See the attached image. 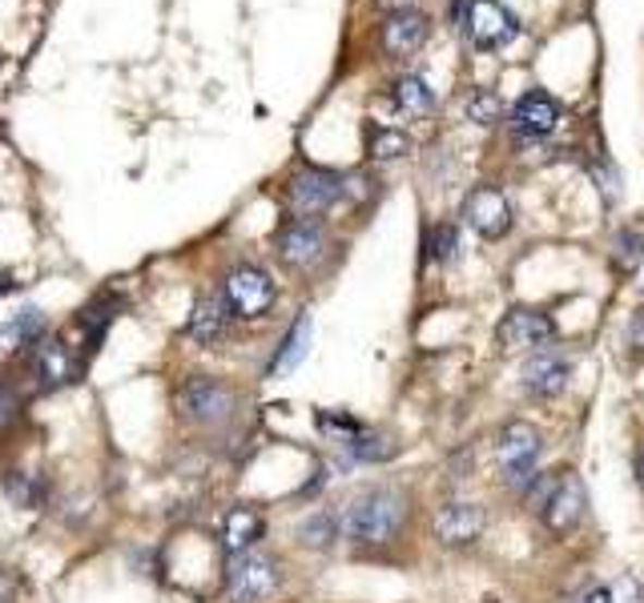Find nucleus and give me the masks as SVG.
<instances>
[{"label":"nucleus","mask_w":644,"mask_h":603,"mask_svg":"<svg viewBox=\"0 0 644 603\" xmlns=\"http://www.w3.org/2000/svg\"><path fill=\"white\" fill-rule=\"evenodd\" d=\"M636 475H641V487H644V446L636 451Z\"/></svg>","instance_id":"obj_33"},{"label":"nucleus","mask_w":644,"mask_h":603,"mask_svg":"<svg viewBox=\"0 0 644 603\" xmlns=\"http://www.w3.org/2000/svg\"><path fill=\"white\" fill-rule=\"evenodd\" d=\"M0 65H4V57H0Z\"/></svg>","instance_id":"obj_34"},{"label":"nucleus","mask_w":644,"mask_h":603,"mask_svg":"<svg viewBox=\"0 0 644 603\" xmlns=\"http://www.w3.org/2000/svg\"><path fill=\"white\" fill-rule=\"evenodd\" d=\"M584 507H588V491H584V483H580V475L564 471L560 479H556L552 491H548V499H544L539 519H544V527H548L552 536H568V531L584 519Z\"/></svg>","instance_id":"obj_11"},{"label":"nucleus","mask_w":644,"mask_h":603,"mask_svg":"<svg viewBox=\"0 0 644 603\" xmlns=\"http://www.w3.org/2000/svg\"><path fill=\"white\" fill-rule=\"evenodd\" d=\"M226 322H230V306L226 298H206L194 302V310H190V322H185V339L194 342V346H214V342L226 334Z\"/></svg>","instance_id":"obj_18"},{"label":"nucleus","mask_w":644,"mask_h":603,"mask_svg":"<svg viewBox=\"0 0 644 603\" xmlns=\"http://www.w3.org/2000/svg\"><path fill=\"white\" fill-rule=\"evenodd\" d=\"M408 524V499L394 487H367L342 507V536L359 547H382Z\"/></svg>","instance_id":"obj_1"},{"label":"nucleus","mask_w":644,"mask_h":603,"mask_svg":"<svg viewBox=\"0 0 644 603\" xmlns=\"http://www.w3.org/2000/svg\"><path fill=\"white\" fill-rule=\"evenodd\" d=\"M568 379H572V355L564 346H544V350H532L520 370V382L532 398H556L564 394Z\"/></svg>","instance_id":"obj_9"},{"label":"nucleus","mask_w":644,"mask_h":603,"mask_svg":"<svg viewBox=\"0 0 644 603\" xmlns=\"http://www.w3.org/2000/svg\"><path fill=\"white\" fill-rule=\"evenodd\" d=\"M85 350L69 346L65 339H40L28 350V379L37 391H61L85 374Z\"/></svg>","instance_id":"obj_6"},{"label":"nucleus","mask_w":644,"mask_h":603,"mask_svg":"<svg viewBox=\"0 0 644 603\" xmlns=\"http://www.w3.org/2000/svg\"><path fill=\"white\" fill-rule=\"evenodd\" d=\"M290 206L299 218H311L315 222L318 213H327L330 206H339L342 197H347V177L335 170H318V165H306L290 177Z\"/></svg>","instance_id":"obj_8"},{"label":"nucleus","mask_w":644,"mask_h":603,"mask_svg":"<svg viewBox=\"0 0 644 603\" xmlns=\"http://www.w3.org/2000/svg\"><path fill=\"white\" fill-rule=\"evenodd\" d=\"M460 28L472 37L475 49L496 53V49H503V45H512L520 37V16L503 0H463Z\"/></svg>","instance_id":"obj_3"},{"label":"nucleus","mask_w":644,"mask_h":603,"mask_svg":"<svg viewBox=\"0 0 644 603\" xmlns=\"http://www.w3.org/2000/svg\"><path fill=\"white\" fill-rule=\"evenodd\" d=\"M391 101L403 113H427V109H435V93L423 77H399L391 85Z\"/></svg>","instance_id":"obj_25"},{"label":"nucleus","mask_w":644,"mask_h":603,"mask_svg":"<svg viewBox=\"0 0 644 603\" xmlns=\"http://www.w3.org/2000/svg\"><path fill=\"white\" fill-rule=\"evenodd\" d=\"M644 262V234L641 230H620L617 234V270L632 274Z\"/></svg>","instance_id":"obj_27"},{"label":"nucleus","mask_w":644,"mask_h":603,"mask_svg":"<svg viewBox=\"0 0 644 603\" xmlns=\"http://www.w3.org/2000/svg\"><path fill=\"white\" fill-rule=\"evenodd\" d=\"M560 118H564V109H560V101H556L552 93L527 89L512 106V118L508 121H512L515 137H548V133H556Z\"/></svg>","instance_id":"obj_15"},{"label":"nucleus","mask_w":644,"mask_h":603,"mask_svg":"<svg viewBox=\"0 0 644 603\" xmlns=\"http://www.w3.org/2000/svg\"><path fill=\"white\" fill-rule=\"evenodd\" d=\"M342 446H347L351 463H387V459L399 455V443L387 439V434H379V431H370V427H363L355 439H347Z\"/></svg>","instance_id":"obj_22"},{"label":"nucleus","mask_w":644,"mask_h":603,"mask_svg":"<svg viewBox=\"0 0 644 603\" xmlns=\"http://www.w3.org/2000/svg\"><path fill=\"white\" fill-rule=\"evenodd\" d=\"M629 339H632V346H644V310L632 318V334H629Z\"/></svg>","instance_id":"obj_31"},{"label":"nucleus","mask_w":644,"mask_h":603,"mask_svg":"<svg viewBox=\"0 0 644 603\" xmlns=\"http://www.w3.org/2000/svg\"><path fill=\"white\" fill-rule=\"evenodd\" d=\"M9 290H16V282L9 274H0V294H9Z\"/></svg>","instance_id":"obj_32"},{"label":"nucleus","mask_w":644,"mask_h":603,"mask_svg":"<svg viewBox=\"0 0 644 603\" xmlns=\"http://www.w3.org/2000/svg\"><path fill=\"white\" fill-rule=\"evenodd\" d=\"M455 249H460V225L443 222L427 230V237H423V258H432V262H451Z\"/></svg>","instance_id":"obj_26"},{"label":"nucleus","mask_w":644,"mask_h":603,"mask_svg":"<svg viewBox=\"0 0 644 603\" xmlns=\"http://www.w3.org/2000/svg\"><path fill=\"white\" fill-rule=\"evenodd\" d=\"M306 350H311V315H299L294 327L287 330V339L278 346L275 362H270V374H290V370L303 367Z\"/></svg>","instance_id":"obj_20"},{"label":"nucleus","mask_w":644,"mask_h":603,"mask_svg":"<svg viewBox=\"0 0 644 603\" xmlns=\"http://www.w3.org/2000/svg\"><path fill=\"white\" fill-rule=\"evenodd\" d=\"M427 33H432L427 13H420V9H394V13H387V21L379 28L382 53L387 57L420 53L423 45H427Z\"/></svg>","instance_id":"obj_16"},{"label":"nucleus","mask_w":644,"mask_h":603,"mask_svg":"<svg viewBox=\"0 0 644 603\" xmlns=\"http://www.w3.org/2000/svg\"><path fill=\"white\" fill-rule=\"evenodd\" d=\"M21 407H25V398H21V391H16V382L0 379V431L21 419Z\"/></svg>","instance_id":"obj_29"},{"label":"nucleus","mask_w":644,"mask_h":603,"mask_svg":"<svg viewBox=\"0 0 644 603\" xmlns=\"http://www.w3.org/2000/svg\"><path fill=\"white\" fill-rule=\"evenodd\" d=\"M266 536V519L263 512L254 507H230L222 519V551L234 559V555H246V551L258 547V539Z\"/></svg>","instance_id":"obj_17"},{"label":"nucleus","mask_w":644,"mask_h":603,"mask_svg":"<svg viewBox=\"0 0 644 603\" xmlns=\"http://www.w3.org/2000/svg\"><path fill=\"white\" fill-rule=\"evenodd\" d=\"M222 298H226V306H230V315L242 318V322H254V318H266L270 310H275L278 286L263 266L242 262L226 274Z\"/></svg>","instance_id":"obj_4"},{"label":"nucleus","mask_w":644,"mask_h":603,"mask_svg":"<svg viewBox=\"0 0 644 603\" xmlns=\"http://www.w3.org/2000/svg\"><path fill=\"white\" fill-rule=\"evenodd\" d=\"M339 536H342V515L335 512H311L299 524V543L311 551H330Z\"/></svg>","instance_id":"obj_21"},{"label":"nucleus","mask_w":644,"mask_h":603,"mask_svg":"<svg viewBox=\"0 0 644 603\" xmlns=\"http://www.w3.org/2000/svg\"><path fill=\"white\" fill-rule=\"evenodd\" d=\"M45 330H49L45 310H40V306H21V310L0 327V342H4L9 350H33L40 339H49Z\"/></svg>","instance_id":"obj_19"},{"label":"nucleus","mask_w":644,"mask_h":603,"mask_svg":"<svg viewBox=\"0 0 644 603\" xmlns=\"http://www.w3.org/2000/svg\"><path fill=\"white\" fill-rule=\"evenodd\" d=\"M16 600V576L9 567H0V603H13Z\"/></svg>","instance_id":"obj_30"},{"label":"nucleus","mask_w":644,"mask_h":603,"mask_svg":"<svg viewBox=\"0 0 644 603\" xmlns=\"http://www.w3.org/2000/svg\"><path fill=\"white\" fill-rule=\"evenodd\" d=\"M544 455V434L532 427V422L515 419L508 422L496 439V467H500V479L515 491H524L536 475V463Z\"/></svg>","instance_id":"obj_2"},{"label":"nucleus","mask_w":644,"mask_h":603,"mask_svg":"<svg viewBox=\"0 0 644 603\" xmlns=\"http://www.w3.org/2000/svg\"><path fill=\"white\" fill-rule=\"evenodd\" d=\"M500 113H503V106L491 89H475L472 97H467V121H475V125H496Z\"/></svg>","instance_id":"obj_28"},{"label":"nucleus","mask_w":644,"mask_h":603,"mask_svg":"<svg viewBox=\"0 0 644 603\" xmlns=\"http://www.w3.org/2000/svg\"><path fill=\"white\" fill-rule=\"evenodd\" d=\"M275 249L282 266L290 270H311L315 262H323V254H327V230L311 218H290L275 237Z\"/></svg>","instance_id":"obj_10"},{"label":"nucleus","mask_w":644,"mask_h":603,"mask_svg":"<svg viewBox=\"0 0 644 603\" xmlns=\"http://www.w3.org/2000/svg\"><path fill=\"white\" fill-rule=\"evenodd\" d=\"M487 527V512L479 503H443L439 512H435V539L443 543V547H472L475 539L484 536Z\"/></svg>","instance_id":"obj_14"},{"label":"nucleus","mask_w":644,"mask_h":603,"mask_svg":"<svg viewBox=\"0 0 644 603\" xmlns=\"http://www.w3.org/2000/svg\"><path fill=\"white\" fill-rule=\"evenodd\" d=\"M463 218L487 242H496V237H503L512 230V206H508L500 185H475L472 194H467V201H463Z\"/></svg>","instance_id":"obj_12"},{"label":"nucleus","mask_w":644,"mask_h":603,"mask_svg":"<svg viewBox=\"0 0 644 603\" xmlns=\"http://www.w3.org/2000/svg\"><path fill=\"white\" fill-rule=\"evenodd\" d=\"M282 588V564H278L270 551H246L230 559L226 571V591L234 603H263Z\"/></svg>","instance_id":"obj_5"},{"label":"nucleus","mask_w":644,"mask_h":603,"mask_svg":"<svg viewBox=\"0 0 644 603\" xmlns=\"http://www.w3.org/2000/svg\"><path fill=\"white\" fill-rule=\"evenodd\" d=\"M0 491H4L9 503L21 507V512H33V507L45 503V479L33 471H9L4 479H0Z\"/></svg>","instance_id":"obj_23"},{"label":"nucleus","mask_w":644,"mask_h":603,"mask_svg":"<svg viewBox=\"0 0 644 603\" xmlns=\"http://www.w3.org/2000/svg\"><path fill=\"white\" fill-rule=\"evenodd\" d=\"M556 342V322L544 310L515 306L500 322V346L503 350H544Z\"/></svg>","instance_id":"obj_13"},{"label":"nucleus","mask_w":644,"mask_h":603,"mask_svg":"<svg viewBox=\"0 0 644 603\" xmlns=\"http://www.w3.org/2000/svg\"><path fill=\"white\" fill-rule=\"evenodd\" d=\"M178 407L185 410V419L197 422V427H222V422L234 419L238 410V394L218 379H206V374H194V379L182 382L178 391Z\"/></svg>","instance_id":"obj_7"},{"label":"nucleus","mask_w":644,"mask_h":603,"mask_svg":"<svg viewBox=\"0 0 644 603\" xmlns=\"http://www.w3.org/2000/svg\"><path fill=\"white\" fill-rule=\"evenodd\" d=\"M367 153L375 161H394L411 153V137L391 125H367Z\"/></svg>","instance_id":"obj_24"}]
</instances>
